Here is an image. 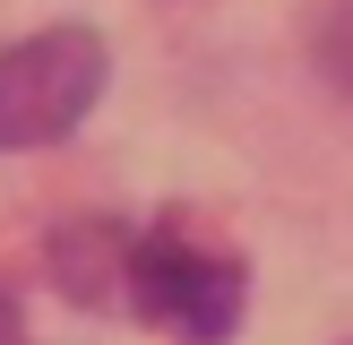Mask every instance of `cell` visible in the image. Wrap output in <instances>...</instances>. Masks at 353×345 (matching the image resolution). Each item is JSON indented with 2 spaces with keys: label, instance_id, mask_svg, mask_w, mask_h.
<instances>
[{
  "label": "cell",
  "instance_id": "7a4b0ae2",
  "mask_svg": "<svg viewBox=\"0 0 353 345\" xmlns=\"http://www.w3.org/2000/svg\"><path fill=\"white\" fill-rule=\"evenodd\" d=\"M241 302H250L241 259L207 250V241L172 233V224L130 241V310L147 328H164V337H181V345H224L241 328Z\"/></svg>",
  "mask_w": 353,
  "mask_h": 345
},
{
  "label": "cell",
  "instance_id": "3957f363",
  "mask_svg": "<svg viewBox=\"0 0 353 345\" xmlns=\"http://www.w3.org/2000/svg\"><path fill=\"white\" fill-rule=\"evenodd\" d=\"M130 241H138L130 224L78 216V224H61V233H52L43 268H52V285H61L78 310H103V302H130Z\"/></svg>",
  "mask_w": 353,
  "mask_h": 345
},
{
  "label": "cell",
  "instance_id": "6da1fadb",
  "mask_svg": "<svg viewBox=\"0 0 353 345\" xmlns=\"http://www.w3.org/2000/svg\"><path fill=\"white\" fill-rule=\"evenodd\" d=\"M103 78H112V61H103V34H86V26H52V34H26V43H0V155L69 138L95 112Z\"/></svg>",
  "mask_w": 353,
  "mask_h": 345
},
{
  "label": "cell",
  "instance_id": "277c9868",
  "mask_svg": "<svg viewBox=\"0 0 353 345\" xmlns=\"http://www.w3.org/2000/svg\"><path fill=\"white\" fill-rule=\"evenodd\" d=\"M319 61H327V78L353 95V0H345V9H327V26H319Z\"/></svg>",
  "mask_w": 353,
  "mask_h": 345
},
{
  "label": "cell",
  "instance_id": "5b68a950",
  "mask_svg": "<svg viewBox=\"0 0 353 345\" xmlns=\"http://www.w3.org/2000/svg\"><path fill=\"white\" fill-rule=\"evenodd\" d=\"M0 345H26V319H17V302L0 293Z\"/></svg>",
  "mask_w": 353,
  "mask_h": 345
}]
</instances>
